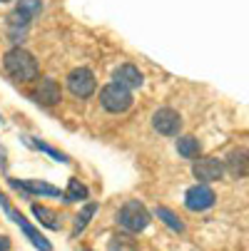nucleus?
I'll return each instance as SVG.
<instances>
[{
	"mask_svg": "<svg viewBox=\"0 0 249 251\" xmlns=\"http://www.w3.org/2000/svg\"><path fill=\"white\" fill-rule=\"evenodd\" d=\"M3 67H5L8 77H13L15 82H30L38 77V60L23 48L8 50L3 57Z\"/></svg>",
	"mask_w": 249,
	"mask_h": 251,
	"instance_id": "f257e3e1",
	"label": "nucleus"
},
{
	"mask_svg": "<svg viewBox=\"0 0 249 251\" xmlns=\"http://www.w3.org/2000/svg\"><path fill=\"white\" fill-rule=\"evenodd\" d=\"M117 224L130 231V234H137L142 229H147L150 224V211L142 206L139 201H127L120 211H117Z\"/></svg>",
	"mask_w": 249,
	"mask_h": 251,
	"instance_id": "f03ea898",
	"label": "nucleus"
},
{
	"mask_svg": "<svg viewBox=\"0 0 249 251\" xmlns=\"http://www.w3.org/2000/svg\"><path fill=\"white\" fill-rule=\"evenodd\" d=\"M100 102H102V107H105L108 112L120 115V112H127L130 107H132V92L125 90V87L117 85V82H110V85H105V87H102V92H100Z\"/></svg>",
	"mask_w": 249,
	"mask_h": 251,
	"instance_id": "7ed1b4c3",
	"label": "nucleus"
},
{
	"mask_svg": "<svg viewBox=\"0 0 249 251\" xmlns=\"http://www.w3.org/2000/svg\"><path fill=\"white\" fill-rule=\"evenodd\" d=\"M95 75L90 73L87 67H78V70H73V73L67 75V87H70V92H73L75 97H90L92 92H95Z\"/></svg>",
	"mask_w": 249,
	"mask_h": 251,
	"instance_id": "20e7f679",
	"label": "nucleus"
},
{
	"mask_svg": "<svg viewBox=\"0 0 249 251\" xmlns=\"http://www.w3.org/2000/svg\"><path fill=\"white\" fill-rule=\"evenodd\" d=\"M152 127L165 134V137H174L180 134V127H182V117L177 115L174 110H169V107H162V110H157L152 115Z\"/></svg>",
	"mask_w": 249,
	"mask_h": 251,
	"instance_id": "39448f33",
	"label": "nucleus"
},
{
	"mask_svg": "<svg viewBox=\"0 0 249 251\" xmlns=\"http://www.w3.org/2000/svg\"><path fill=\"white\" fill-rule=\"evenodd\" d=\"M215 192H212V187H207V184H194V187H190L187 189V194H185V206L190 209V211H204V209H209L212 204H215Z\"/></svg>",
	"mask_w": 249,
	"mask_h": 251,
	"instance_id": "423d86ee",
	"label": "nucleus"
},
{
	"mask_svg": "<svg viewBox=\"0 0 249 251\" xmlns=\"http://www.w3.org/2000/svg\"><path fill=\"white\" fill-rule=\"evenodd\" d=\"M192 172H194V176L199 179L202 184H207V182H217V179H222L224 164H222L217 157H202V159L194 162Z\"/></svg>",
	"mask_w": 249,
	"mask_h": 251,
	"instance_id": "0eeeda50",
	"label": "nucleus"
},
{
	"mask_svg": "<svg viewBox=\"0 0 249 251\" xmlns=\"http://www.w3.org/2000/svg\"><path fill=\"white\" fill-rule=\"evenodd\" d=\"M43 10V0H20V3L15 5V10L10 13V27H25L35 15H40Z\"/></svg>",
	"mask_w": 249,
	"mask_h": 251,
	"instance_id": "6e6552de",
	"label": "nucleus"
},
{
	"mask_svg": "<svg viewBox=\"0 0 249 251\" xmlns=\"http://www.w3.org/2000/svg\"><path fill=\"white\" fill-rule=\"evenodd\" d=\"M32 100L38 102V104H45V107L57 104L60 102V85L55 80H50V77L40 80V85L32 90Z\"/></svg>",
	"mask_w": 249,
	"mask_h": 251,
	"instance_id": "1a4fd4ad",
	"label": "nucleus"
},
{
	"mask_svg": "<svg viewBox=\"0 0 249 251\" xmlns=\"http://www.w3.org/2000/svg\"><path fill=\"white\" fill-rule=\"evenodd\" d=\"M115 82L122 85L125 90H135V87H142L145 77H142V73H139L135 65H120L115 70Z\"/></svg>",
	"mask_w": 249,
	"mask_h": 251,
	"instance_id": "9d476101",
	"label": "nucleus"
},
{
	"mask_svg": "<svg viewBox=\"0 0 249 251\" xmlns=\"http://www.w3.org/2000/svg\"><path fill=\"white\" fill-rule=\"evenodd\" d=\"M177 152H180L185 159H194V157H199V142L194 139V137H180L177 139Z\"/></svg>",
	"mask_w": 249,
	"mask_h": 251,
	"instance_id": "9b49d317",
	"label": "nucleus"
},
{
	"mask_svg": "<svg viewBox=\"0 0 249 251\" xmlns=\"http://www.w3.org/2000/svg\"><path fill=\"white\" fill-rule=\"evenodd\" d=\"M13 187H20V189H28V192H35V194H48V197H60V189L50 187V184H43V182H10Z\"/></svg>",
	"mask_w": 249,
	"mask_h": 251,
	"instance_id": "f8f14e48",
	"label": "nucleus"
},
{
	"mask_svg": "<svg viewBox=\"0 0 249 251\" xmlns=\"http://www.w3.org/2000/svg\"><path fill=\"white\" fill-rule=\"evenodd\" d=\"M227 164H229V172H232L234 176H244V174H247V154H244V152L234 150V152L229 154Z\"/></svg>",
	"mask_w": 249,
	"mask_h": 251,
	"instance_id": "ddd939ff",
	"label": "nucleus"
},
{
	"mask_svg": "<svg viewBox=\"0 0 249 251\" xmlns=\"http://www.w3.org/2000/svg\"><path fill=\"white\" fill-rule=\"evenodd\" d=\"M87 199V187L80 184V179H70L67 192H65V201H83Z\"/></svg>",
	"mask_w": 249,
	"mask_h": 251,
	"instance_id": "4468645a",
	"label": "nucleus"
},
{
	"mask_svg": "<svg viewBox=\"0 0 249 251\" xmlns=\"http://www.w3.org/2000/svg\"><path fill=\"white\" fill-rule=\"evenodd\" d=\"M110 251H139V246L127 234H117L110 239Z\"/></svg>",
	"mask_w": 249,
	"mask_h": 251,
	"instance_id": "2eb2a0df",
	"label": "nucleus"
},
{
	"mask_svg": "<svg viewBox=\"0 0 249 251\" xmlns=\"http://www.w3.org/2000/svg\"><path fill=\"white\" fill-rule=\"evenodd\" d=\"M157 217L172 229V231H185V224L180 222V219H177L174 217V214L169 211V209H165V206H157Z\"/></svg>",
	"mask_w": 249,
	"mask_h": 251,
	"instance_id": "dca6fc26",
	"label": "nucleus"
},
{
	"mask_svg": "<svg viewBox=\"0 0 249 251\" xmlns=\"http://www.w3.org/2000/svg\"><path fill=\"white\" fill-rule=\"evenodd\" d=\"M32 214H35V217H38L45 226H50V229H57V226H60V224L55 222V214H53L50 209L40 206V204H32Z\"/></svg>",
	"mask_w": 249,
	"mask_h": 251,
	"instance_id": "f3484780",
	"label": "nucleus"
},
{
	"mask_svg": "<svg viewBox=\"0 0 249 251\" xmlns=\"http://www.w3.org/2000/svg\"><path fill=\"white\" fill-rule=\"evenodd\" d=\"M95 211H97V206H95V204H87V206H85V211H83V214H78V219H75V234H78V231H83V229L87 226V222H90V217H92Z\"/></svg>",
	"mask_w": 249,
	"mask_h": 251,
	"instance_id": "a211bd4d",
	"label": "nucleus"
},
{
	"mask_svg": "<svg viewBox=\"0 0 249 251\" xmlns=\"http://www.w3.org/2000/svg\"><path fill=\"white\" fill-rule=\"evenodd\" d=\"M0 251H10V239L8 236H0Z\"/></svg>",
	"mask_w": 249,
	"mask_h": 251,
	"instance_id": "6ab92c4d",
	"label": "nucleus"
},
{
	"mask_svg": "<svg viewBox=\"0 0 249 251\" xmlns=\"http://www.w3.org/2000/svg\"><path fill=\"white\" fill-rule=\"evenodd\" d=\"M0 3H10V0H0Z\"/></svg>",
	"mask_w": 249,
	"mask_h": 251,
	"instance_id": "aec40b11",
	"label": "nucleus"
}]
</instances>
